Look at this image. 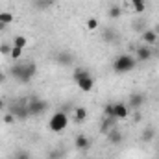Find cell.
Returning a JSON list of instances; mask_svg holds the SVG:
<instances>
[{
    "instance_id": "1",
    "label": "cell",
    "mask_w": 159,
    "mask_h": 159,
    "mask_svg": "<svg viewBox=\"0 0 159 159\" xmlns=\"http://www.w3.org/2000/svg\"><path fill=\"white\" fill-rule=\"evenodd\" d=\"M9 74L17 80L19 83H24V85H26V83H30L32 78L37 74V65H35L34 61H26V63L15 61V63L11 65V69H9Z\"/></svg>"
},
{
    "instance_id": "2",
    "label": "cell",
    "mask_w": 159,
    "mask_h": 159,
    "mask_svg": "<svg viewBox=\"0 0 159 159\" xmlns=\"http://www.w3.org/2000/svg\"><path fill=\"white\" fill-rule=\"evenodd\" d=\"M72 78H74L76 87H78L80 91H83V93H89V91L94 89V81H96V80H94V76L91 74V70H87V69H83V67L74 69Z\"/></svg>"
},
{
    "instance_id": "3",
    "label": "cell",
    "mask_w": 159,
    "mask_h": 159,
    "mask_svg": "<svg viewBox=\"0 0 159 159\" xmlns=\"http://www.w3.org/2000/svg\"><path fill=\"white\" fill-rule=\"evenodd\" d=\"M137 65H139V63H137L135 56H131V54H120V56H117V57L113 59V63H111V67H113V70H115L117 74H128V72H131Z\"/></svg>"
},
{
    "instance_id": "4",
    "label": "cell",
    "mask_w": 159,
    "mask_h": 159,
    "mask_svg": "<svg viewBox=\"0 0 159 159\" xmlns=\"http://www.w3.org/2000/svg\"><path fill=\"white\" fill-rule=\"evenodd\" d=\"M67 126H69V115H67V111H56V113L50 115V120H48V129L50 131L61 133Z\"/></svg>"
},
{
    "instance_id": "5",
    "label": "cell",
    "mask_w": 159,
    "mask_h": 159,
    "mask_svg": "<svg viewBox=\"0 0 159 159\" xmlns=\"http://www.w3.org/2000/svg\"><path fill=\"white\" fill-rule=\"evenodd\" d=\"M28 111H30V117H39L43 113H46L48 111V102L46 100H43V98H32L28 104Z\"/></svg>"
},
{
    "instance_id": "6",
    "label": "cell",
    "mask_w": 159,
    "mask_h": 159,
    "mask_svg": "<svg viewBox=\"0 0 159 159\" xmlns=\"http://www.w3.org/2000/svg\"><path fill=\"white\" fill-rule=\"evenodd\" d=\"M6 109H7L17 120L30 119V111H28V106H26V104H11V106H7Z\"/></svg>"
},
{
    "instance_id": "7",
    "label": "cell",
    "mask_w": 159,
    "mask_h": 159,
    "mask_svg": "<svg viewBox=\"0 0 159 159\" xmlns=\"http://www.w3.org/2000/svg\"><path fill=\"white\" fill-rule=\"evenodd\" d=\"M152 56H154V50H152V46H148V44H141V46H137V50H135V59H137V63H144V61L152 59Z\"/></svg>"
},
{
    "instance_id": "8",
    "label": "cell",
    "mask_w": 159,
    "mask_h": 159,
    "mask_svg": "<svg viewBox=\"0 0 159 159\" xmlns=\"http://www.w3.org/2000/svg\"><path fill=\"white\" fill-rule=\"evenodd\" d=\"M54 59H56V63L61 65V67H70V65H74V56H72L69 50H59Z\"/></svg>"
},
{
    "instance_id": "9",
    "label": "cell",
    "mask_w": 159,
    "mask_h": 159,
    "mask_svg": "<svg viewBox=\"0 0 159 159\" xmlns=\"http://www.w3.org/2000/svg\"><path fill=\"white\" fill-rule=\"evenodd\" d=\"M106 139H107V143H109V144L119 146V144H122V143H124V133H122L119 128L115 126V128H111V129L106 133Z\"/></svg>"
},
{
    "instance_id": "10",
    "label": "cell",
    "mask_w": 159,
    "mask_h": 159,
    "mask_svg": "<svg viewBox=\"0 0 159 159\" xmlns=\"http://www.w3.org/2000/svg\"><path fill=\"white\" fill-rule=\"evenodd\" d=\"M144 104V94L143 93H131L129 98H128V107L133 109V111H139Z\"/></svg>"
},
{
    "instance_id": "11",
    "label": "cell",
    "mask_w": 159,
    "mask_h": 159,
    "mask_svg": "<svg viewBox=\"0 0 159 159\" xmlns=\"http://www.w3.org/2000/svg\"><path fill=\"white\" fill-rule=\"evenodd\" d=\"M129 107H128V104H122V102H117V104H113V117L117 120H124L128 119V115H129Z\"/></svg>"
},
{
    "instance_id": "12",
    "label": "cell",
    "mask_w": 159,
    "mask_h": 159,
    "mask_svg": "<svg viewBox=\"0 0 159 159\" xmlns=\"http://www.w3.org/2000/svg\"><path fill=\"white\" fill-rule=\"evenodd\" d=\"M89 146H91V139H89L87 135L80 133L78 137L74 139V148H76V150H80V152H85Z\"/></svg>"
},
{
    "instance_id": "13",
    "label": "cell",
    "mask_w": 159,
    "mask_h": 159,
    "mask_svg": "<svg viewBox=\"0 0 159 159\" xmlns=\"http://www.w3.org/2000/svg\"><path fill=\"white\" fill-rule=\"evenodd\" d=\"M143 41H144V44L154 46V44L157 43V34H156L154 30H144V32H143Z\"/></svg>"
},
{
    "instance_id": "14",
    "label": "cell",
    "mask_w": 159,
    "mask_h": 159,
    "mask_svg": "<svg viewBox=\"0 0 159 159\" xmlns=\"http://www.w3.org/2000/svg\"><path fill=\"white\" fill-rule=\"evenodd\" d=\"M120 15H122V7L117 6V4H113V6H109V9H107V17L111 19V20H115V19H119Z\"/></svg>"
},
{
    "instance_id": "15",
    "label": "cell",
    "mask_w": 159,
    "mask_h": 159,
    "mask_svg": "<svg viewBox=\"0 0 159 159\" xmlns=\"http://www.w3.org/2000/svg\"><path fill=\"white\" fill-rule=\"evenodd\" d=\"M85 119H87V109H85L83 106L76 107V109H74V120L80 124V122H83Z\"/></svg>"
},
{
    "instance_id": "16",
    "label": "cell",
    "mask_w": 159,
    "mask_h": 159,
    "mask_svg": "<svg viewBox=\"0 0 159 159\" xmlns=\"http://www.w3.org/2000/svg\"><path fill=\"white\" fill-rule=\"evenodd\" d=\"M13 20H15V17H13V13H11V11H0V22H2L4 26L11 24Z\"/></svg>"
},
{
    "instance_id": "17",
    "label": "cell",
    "mask_w": 159,
    "mask_h": 159,
    "mask_svg": "<svg viewBox=\"0 0 159 159\" xmlns=\"http://www.w3.org/2000/svg\"><path fill=\"white\" fill-rule=\"evenodd\" d=\"M154 137H156V129H154V128H146V129L143 131V135H141L143 143H152Z\"/></svg>"
},
{
    "instance_id": "18",
    "label": "cell",
    "mask_w": 159,
    "mask_h": 159,
    "mask_svg": "<svg viewBox=\"0 0 159 159\" xmlns=\"http://www.w3.org/2000/svg\"><path fill=\"white\" fill-rule=\"evenodd\" d=\"M11 44H13V46H19V48H22V50H24V48H26V44H28V41H26L24 35H17V37L13 39Z\"/></svg>"
},
{
    "instance_id": "19",
    "label": "cell",
    "mask_w": 159,
    "mask_h": 159,
    "mask_svg": "<svg viewBox=\"0 0 159 159\" xmlns=\"http://www.w3.org/2000/svg\"><path fill=\"white\" fill-rule=\"evenodd\" d=\"M9 57H11L13 61H20V57H22V48H19V46H13V48H11V54H9Z\"/></svg>"
},
{
    "instance_id": "20",
    "label": "cell",
    "mask_w": 159,
    "mask_h": 159,
    "mask_svg": "<svg viewBox=\"0 0 159 159\" xmlns=\"http://www.w3.org/2000/svg\"><path fill=\"white\" fill-rule=\"evenodd\" d=\"M131 6H133V9H135L137 13H143L144 7H146V2H144V0H131Z\"/></svg>"
},
{
    "instance_id": "21",
    "label": "cell",
    "mask_w": 159,
    "mask_h": 159,
    "mask_svg": "<svg viewBox=\"0 0 159 159\" xmlns=\"http://www.w3.org/2000/svg\"><path fill=\"white\" fill-rule=\"evenodd\" d=\"M65 157V152L63 150H50L46 159H63Z\"/></svg>"
},
{
    "instance_id": "22",
    "label": "cell",
    "mask_w": 159,
    "mask_h": 159,
    "mask_svg": "<svg viewBox=\"0 0 159 159\" xmlns=\"http://www.w3.org/2000/svg\"><path fill=\"white\" fill-rule=\"evenodd\" d=\"M11 48H13V44L2 43V44H0V54H2V56H9V54H11Z\"/></svg>"
},
{
    "instance_id": "23",
    "label": "cell",
    "mask_w": 159,
    "mask_h": 159,
    "mask_svg": "<svg viewBox=\"0 0 159 159\" xmlns=\"http://www.w3.org/2000/svg\"><path fill=\"white\" fill-rule=\"evenodd\" d=\"M98 28V19H94V17H91V19H87V30H96Z\"/></svg>"
},
{
    "instance_id": "24",
    "label": "cell",
    "mask_w": 159,
    "mask_h": 159,
    "mask_svg": "<svg viewBox=\"0 0 159 159\" xmlns=\"http://www.w3.org/2000/svg\"><path fill=\"white\" fill-rule=\"evenodd\" d=\"M2 120H4V124H7V126H11V124H13V122H15V117H13V115H11V113H9V111H6V115H4V117H2Z\"/></svg>"
},
{
    "instance_id": "25",
    "label": "cell",
    "mask_w": 159,
    "mask_h": 159,
    "mask_svg": "<svg viewBox=\"0 0 159 159\" xmlns=\"http://www.w3.org/2000/svg\"><path fill=\"white\" fill-rule=\"evenodd\" d=\"M104 41H111V43H113V41H115V32H113V30H106V32H104Z\"/></svg>"
},
{
    "instance_id": "26",
    "label": "cell",
    "mask_w": 159,
    "mask_h": 159,
    "mask_svg": "<svg viewBox=\"0 0 159 159\" xmlns=\"http://www.w3.org/2000/svg\"><path fill=\"white\" fill-rule=\"evenodd\" d=\"M15 159H32V156H30V152H26V150H20V152H17Z\"/></svg>"
},
{
    "instance_id": "27",
    "label": "cell",
    "mask_w": 159,
    "mask_h": 159,
    "mask_svg": "<svg viewBox=\"0 0 159 159\" xmlns=\"http://www.w3.org/2000/svg\"><path fill=\"white\" fill-rule=\"evenodd\" d=\"M4 109H6V102L0 98V111H4Z\"/></svg>"
},
{
    "instance_id": "28",
    "label": "cell",
    "mask_w": 159,
    "mask_h": 159,
    "mask_svg": "<svg viewBox=\"0 0 159 159\" xmlns=\"http://www.w3.org/2000/svg\"><path fill=\"white\" fill-rule=\"evenodd\" d=\"M2 81H6V74H4V72L0 70V83H2Z\"/></svg>"
},
{
    "instance_id": "29",
    "label": "cell",
    "mask_w": 159,
    "mask_h": 159,
    "mask_svg": "<svg viewBox=\"0 0 159 159\" xmlns=\"http://www.w3.org/2000/svg\"><path fill=\"white\" fill-rule=\"evenodd\" d=\"M0 30H6V26H4V24H2V22H0Z\"/></svg>"
},
{
    "instance_id": "30",
    "label": "cell",
    "mask_w": 159,
    "mask_h": 159,
    "mask_svg": "<svg viewBox=\"0 0 159 159\" xmlns=\"http://www.w3.org/2000/svg\"><path fill=\"white\" fill-rule=\"evenodd\" d=\"M157 56H159V54H157Z\"/></svg>"
}]
</instances>
